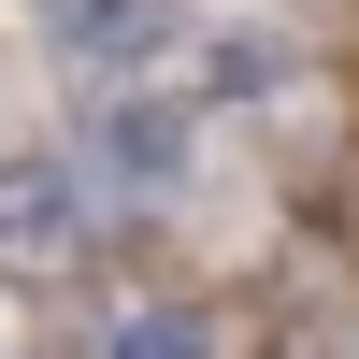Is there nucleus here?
Segmentation results:
<instances>
[{"label": "nucleus", "mask_w": 359, "mask_h": 359, "mask_svg": "<svg viewBox=\"0 0 359 359\" xmlns=\"http://www.w3.org/2000/svg\"><path fill=\"white\" fill-rule=\"evenodd\" d=\"M72 158L101 172V201H172V187H187V158H201V115L172 101V86L115 72L101 101H86V144H72Z\"/></svg>", "instance_id": "obj_1"}, {"label": "nucleus", "mask_w": 359, "mask_h": 359, "mask_svg": "<svg viewBox=\"0 0 359 359\" xmlns=\"http://www.w3.org/2000/svg\"><path fill=\"white\" fill-rule=\"evenodd\" d=\"M86 230H101V172H86V158H29V144H15V187H0V245L57 273V259H86Z\"/></svg>", "instance_id": "obj_2"}, {"label": "nucleus", "mask_w": 359, "mask_h": 359, "mask_svg": "<svg viewBox=\"0 0 359 359\" xmlns=\"http://www.w3.org/2000/svg\"><path fill=\"white\" fill-rule=\"evenodd\" d=\"M43 29H57V57L72 72H158L172 43H187V0H43Z\"/></svg>", "instance_id": "obj_3"}, {"label": "nucleus", "mask_w": 359, "mask_h": 359, "mask_svg": "<svg viewBox=\"0 0 359 359\" xmlns=\"http://www.w3.org/2000/svg\"><path fill=\"white\" fill-rule=\"evenodd\" d=\"M86 359H230V345H216L201 302H115L101 331H86Z\"/></svg>", "instance_id": "obj_4"}, {"label": "nucleus", "mask_w": 359, "mask_h": 359, "mask_svg": "<svg viewBox=\"0 0 359 359\" xmlns=\"http://www.w3.org/2000/svg\"><path fill=\"white\" fill-rule=\"evenodd\" d=\"M287 86V29H201V101H273Z\"/></svg>", "instance_id": "obj_5"}, {"label": "nucleus", "mask_w": 359, "mask_h": 359, "mask_svg": "<svg viewBox=\"0 0 359 359\" xmlns=\"http://www.w3.org/2000/svg\"><path fill=\"white\" fill-rule=\"evenodd\" d=\"M0 187H15V130H0Z\"/></svg>", "instance_id": "obj_6"}]
</instances>
